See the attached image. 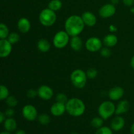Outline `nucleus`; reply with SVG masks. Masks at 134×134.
Instances as JSON below:
<instances>
[{"mask_svg": "<svg viewBox=\"0 0 134 134\" xmlns=\"http://www.w3.org/2000/svg\"><path fill=\"white\" fill-rule=\"evenodd\" d=\"M130 133L131 134H134V122L132 124L130 127Z\"/></svg>", "mask_w": 134, "mask_h": 134, "instance_id": "obj_40", "label": "nucleus"}, {"mask_svg": "<svg viewBox=\"0 0 134 134\" xmlns=\"http://www.w3.org/2000/svg\"><path fill=\"white\" fill-rule=\"evenodd\" d=\"M69 44L70 47L73 51H79L82 49V46H83V42L82 39L79 35L77 36L71 37L69 41Z\"/></svg>", "mask_w": 134, "mask_h": 134, "instance_id": "obj_17", "label": "nucleus"}, {"mask_svg": "<svg viewBox=\"0 0 134 134\" xmlns=\"http://www.w3.org/2000/svg\"><path fill=\"white\" fill-rule=\"evenodd\" d=\"M71 134H79V133H77V132H73Z\"/></svg>", "mask_w": 134, "mask_h": 134, "instance_id": "obj_44", "label": "nucleus"}, {"mask_svg": "<svg viewBox=\"0 0 134 134\" xmlns=\"http://www.w3.org/2000/svg\"><path fill=\"white\" fill-rule=\"evenodd\" d=\"M103 42L97 37H91L85 42V47L90 52H96L100 51Z\"/></svg>", "mask_w": 134, "mask_h": 134, "instance_id": "obj_7", "label": "nucleus"}, {"mask_svg": "<svg viewBox=\"0 0 134 134\" xmlns=\"http://www.w3.org/2000/svg\"><path fill=\"white\" fill-rule=\"evenodd\" d=\"M37 48L40 52H47L51 49V44L45 39H40L37 42Z\"/></svg>", "mask_w": 134, "mask_h": 134, "instance_id": "obj_21", "label": "nucleus"}, {"mask_svg": "<svg viewBox=\"0 0 134 134\" xmlns=\"http://www.w3.org/2000/svg\"><path fill=\"white\" fill-rule=\"evenodd\" d=\"M68 100V97L64 93H58L56 96V101L58 102H60V103L65 104Z\"/></svg>", "mask_w": 134, "mask_h": 134, "instance_id": "obj_31", "label": "nucleus"}, {"mask_svg": "<svg viewBox=\"0 0 134 134\" xmlns=\"http://www.w3.org/2000/svg\"><path fill=\"white\" fill-rule=\"evenodd\" d=\"M5 117H6V116H5V113H3L1 111H0V124L4 122L5 120L6 119V118Z\"/></svg>", "mask_w": 134, "mask_h": 134, "instance_id": "obj_36", "label": "nucleus"}, {"mask_svg": "<svg viewBox=\"0 0 134 134\" xmlns=\"http://www.w3.org/2000/svg\"><path fill=\"white\" fill-rule=\"evenodd\" d=\"M66 111L69 115L74 117H78L85 113L86 106L83 101L77 98H73L68 99L65 103Z\"/></svg>", "mask_w": 134, "mask_h": 134, "instance_id": "obj_2", "label": "nucleus"}, {"mask_svg": "<svg viewBox=\"0 0 134 134\" xmlns=\"http://www.w3.org/2000/svg\"><path fill=\"white\" fill-rule=\"evenodd\" d=\"M5 102H6L7 105L9 107H12V108L16 107L18 105V100L14 96H9V97L5 99Z\"/></svg>", "mask_w": 134, "mask_h": 134, "instance_id": "obj_28", "label": "nucleus"}, {"mask_svg": "<svg viewBox=\"0 0 134 134\" xmlns=\"http://www.w3.org/2000/svg\"><path fill=\"white\" fill-rule=\"evenodd\" d=\"M57 20L56 12L53 11L49 8L43 9L39 13V20L40 23L45 27L53 26Z\"/></svg>", "mask_w": 134, "mask_h": 134, "instance_id": "obj_4", "label": "nucleus"}, {"mask_svg": "<svg viewBox=\"0 0 134 134\" xmlns=\"http://www.w3.org/2000/svg\"><path fill=\"white\" fill-rule=\"evenodd\" d=\"M36 96H37V91L34 90V89H30L27 92V96L30 99H34Z\"/></svg>", "mask_w": 134, "mask_h": 134, "instance_id": "obj_33", "label": "nucleus"}, {"mask_svg": "<svg viewBox=\"0 0 134 134\" xmlns=\"http://www.w3.org/2000/svg\"><path fill=\"white\" fill-rule=\"evenodd\" d=\"M86 73L88 79H95L98 76V71L95 68H90V69L86 71Z\"/></svg>", "mask_w": 134, "mask_h": 134, "instance_id": "obj_30", "label": "nucleus"}, {"mask_svg": "<svg viewBox=\"0 0 134 134\" xmlns=\"http://www.w3.org/2000/svg\"><path fill=\"white\" fill-rule=\"evenodd\" d=\"M85 24L81 16L78 15H71L68 17L65 22V31L70 37L77 36L80 35L85 28Z\"/></svg>", "mask_w": 134, "mask_h": 134, "instance_id": "obj_1", "label": "nucleus"}, {"mask_svg": "<svg viewBox=\"0 0 134 134\" xmlns=\"http://www.w3.org/2000/svg\"><path fill=\"white\" fill-rule=\"evenodd\" d=\"M12 49V44L7 39H0V58H5L8 57L11 53Z\"/></svg>", "mask_w": 134, "mask_h": 134, "instance_id": "obj_10", "label": "nucleus"}, {"mask_svg": "<svg viewBox=\"0 0 134 134\" xmlns=\"http://www.w3.org/2000/svg\"><path fill=\"white\" fill-rule=\"evenodd\" d=\"M116 13V7L112 3H107L103 5L99 10V14L103 18H110Z\"/></svg>", "mask_w": 134, "mask_h": 134, "instance_id": "obj_9", "label": "nucleus"}, {"mask_svg": "<svg viewBox=\"0 0 134 134\" xmlns=\"http://www.w3.org/2000/svg\"><path fill=\"white\" fill-rule=\"evenodd\" d=\"M3 126L5 130L10 133L15 132L17 128L16 121L13 117L7 118L5 119L3 122Z\"/></svg>", "mask_w": 134, "mask_h": 134, "instance_id": "obj_19", "label": "nucleus"}, {"mask_svg": "<svg viewBox=\"0 0 134 134\" xmlns=\"http://www.w3.org/2000/svg\"><path fill=\"white\" fill-rule=\"evenodd\" d=\"M22 116L28 121H34L38 117V112L35 107L32 105H26L22 110Z\"/></svg>", "mask_w": 134, "mask_h": 134, "instance_id": "obj_8", "label": "nucleus"}, {"mask_svg": "<svg viewBox=\"0 0 134 134\" xmlns=\"http://www.w3.org/2000/svg\"><path fill=\"white\" fill-rule=\"evenodd\" d=\"M37 91L38 96L43 100H50L54 95L52 89L47 85H42Z\"/></svg>", "mask_w": 134, "mask_h": 134, "instance_id": "obj_11", "label": "nucleus"}, {"mask_svg": "<svg viewBox=\"0 0 134 134\" xmlns=\"http://www.w3.org/2000/svg\"><path fill=\"white\" fill-rule=\"evenodd\" d=\"M130 103L127 100H122L118 103L115 110V114L116 115H120L122 114L126 113L130 109Z\"/></svg>", "mask_w": 134, "mask_h": 134, "instance_id": "obj_18", "label": "nucleus"}, {"mask_svg": "<svg viewBox=\"0 0 134 134\" xmlns=\"http://www.w3.org/2000/svg\"><path fill=\"white\" fill-rule=\"evenodd\" d=\"M117 43L118 38L115 34H108L103 38V44L109 48L115 47L117 44Z\"/></svg>", "mask_w": 134, "mask_h": 134, "instance_id": "obj_20", "label": "nucleus"}, {"mask_svg": "<svg viewBox=\"0 0 134 134\" xmlns=\"http://www.w3.org/2000/svg\"><path fill=\"white\" fill-rule=\"evenodd\" d=\"M8 41L11 43L12 44H15V43H18L20 40V35L18 33L16 32H12L10 33L8 36V37L7 38Z\"/></svg>", "mask_w": 134, "mask_h": 134, "instance_id": "obj_27", "label": "nucleus"}, {"mask_svg": "<svg viewBox=\"0 0 134 134\" xmlns=\"http://www.w3.org/2000/svg\"><path fill=\"white\" fill-rule=\"evenodd\" d=\"M38 122L42 125H47L51 122V118L47 114H41L37 117Z\"/></svg>", "mask_w": 134, "mask_h": 134, "instance_id": "obj_26", "label": "nucleus"}, {"mask_svg": "<svg viewBox=\"0 0 134 134\" xmlns=\"http://www.w3.org/2000/svg\"><path fill=\"white\" fill-rule=\"evenodd\" d=\"M122 2L126 6L131 7L134 3V0H122Z\"/></svg>", "mask_w": 134, "mask_h": 134, "instance_id": "obj_35", "label": "nucleus"}, {"mask_svg": "<svg viewBox=\"0 0 134 134\" xmlns=\"http://www.w3.org/2000/svg\"><path fill=\"white\" fill-rule=\"evenodd\" d=\"M17 27L21 33L26 34L31 29V22L27 18L23 17L18 20L17 22Z\"/></svg>", "mask_w": 134, "mask_h": 134, "instance_id": "obj_16", "label": "nucleus"}, {"mask_svg": "<svg viewBox=\"0 0 134 134\" xmlns=\"http://www.w3.org/2000/svg\"><path fill=\"white\" fill-rule=\"evenodd\" d=\"M85 26L88 27H93L97 22V18L95 14L90 11H86L81 16Z\"/></svg>", "mask_w": 134, "mask_h": 134, "instance_id": "obj_13", "label": "nucleus"}, {"mask_svg": "<svg viewBox=\"0 0 134 134\" xmlns=\"http://www.w3.org/2000/svg\"><path fill=\"white\" fill-rule=\"evenodd\" d=\"M103 122H104V120L101 116H96V117H94L92 119L91 125L94 128L98 129V128L103 126Z\"/></svg>", "mask_w": 134, "mask_h": 134, "instance_id": "obj_24", "label": "nucleus"}, {"mask_svg": "<svg viewBox=\"0 0 134 134\" xmlns=\"http://www.w3.org/2000/svg\"><path fill=\"white\" fill-rule=\"evenodd\" d=\"M0 134H11V133L5 130V131H3V132H0Z\"/></svg>", "mask_w": 134, "mask_h": 134, "instance_id": "obj_42", "label": "nucleus"}, {"mask_svg": "<svg viewBox=\"0 0 134 134\" xmlns=\"http://www.w3.org/2000/svg\"><path fill=\"white\" fill-rule=\"evenodd\" d=\"M62 7V2L61 0H51L48 5V8L56 12L60 10Z\"/></svg>", "mask_w": 134, "mask_h": 134, "instance_id": "obj_22", "label": "nucleus"}, {"mask_svg": "<svg viewBox=\"0 0 134 134\" xmlns=\"http://www.w3.org/2000/svg\"><path fill=\"white\" fill-rule=\"evenodd\" d=\"M124 94V90L120 86H115L109 90L108 96L112 101H118L121 99Z\"/></svg>", "mask_w": 134, "mask_h": 134, "instance_id": "obj_12", "label": "nucleus"}, {"mask_svg": "<svg viewBox=\"0 0 134 134\" xmlns=\"http://www.w3.org/2000/svg\"><path fill=\"white\" fill-rule=\"evenodd\" d=\"M130 65L132 68V69H134V55L132 56V58H131L130 60Z\"/></svg>", "mask_w": 134, "mask_h": 134, "instance_id": "obj_39", "label": "nucleus"}, {"mask_svg": "<svg viewBox=\"0 0 134 134\" xmlns=\"http://www.w3.org/2000/svg\"><path fill=\"white\" fill-rule=\"evenodd\" d=\"M111 3L114 5H116V4H118L119 3V0H111Z\"/></svg>", "mask_w": 134, "mask_h": 134, "instance_id": "obj_41", "label": "nucleus"}, {"mask_svg": "<svg viewBox=\"0 0 134 134\" xmlns=\"http://www.w3.org/2000/svg\"><path fill=\"white\" fill-rule=\"evenodd\" d=\"M116 106L111 101H105L98 107V113L99 116L104 120H107L115 113Z\"/></svg>", "mask_w": 134, "mask_h": 134, "instance_id": "obj_5", "label": "nucleus"}, {"mask_svg": "<svg viewBox=\"0 0 134 134\" xmlns=\"http://www.w3.org/2000/svg\"><path fill=\"white\" fill-rule=\"evenodd\" d=\"M69 35L65 31H59L54 35L53 37V45L54 46L55 48H58V49H62L64 48L68 45V43H69Z\"/></svg>", "mask_w": 134, "mask_h": 134, "instance_id": "obj_6", "label": "nucleus"}, {"mask_svg": "<svg viewBox=\"0 0 134 134\" xmlns=\"http://www.w3.org/2000/svg\"><path fill=\"white\" fill-rule=\"evenodd\" d=\"M9 96V90L6 86L0 85V101L5 100Z\"/></svg>", "mask_w": 134, "mask_h": 134, "instance_id": "obj_25", "label": "nucleus"}, {"mask_svg": "<svg viewBox=\"0 0 134 134\" xmlns=\"http://www.w3.org/2000/svg\"><path fill=\"white\" fill-rule=\"evenodd\" d=\"M95 134H113L112 132V129L108 126H102L101 128L97 130Z\"/></svg>", "mask_w": 134, "mask_h": 134, "instance_id": "obj_29", "label": "nucleus"}, {"mask_svg": "<svg viewBox=\"0 0 134 134\" xmlns=\"http://www.w3.org/2000/svg\"><path fill=\"white\" fill-rule=\"evenodd\" d=\"M100 54L101 56H103L104 58H109L111 56V51L109 49V47H104V48H102L100 50Z\"/></svg>", "mask_w": 134, "mask_h": 134, "instance_id": "obj_32", "label": "nucleus"}, {"mask_svg": "<svg viewBox=\"0 0 134 134\" xmlns=\"http://www.w3.org/2000/svg\"><path fill=\"white\" fill-rule=\"evenodd\" d=\"M125 126V120L124 118L118 115L117 116L114 118L111 122V128L112 130L115 132H119L123 129Z\"/></svg>", "mask_w": 134, "mask_h": 134, "instance_id": "obj_15", "label": "nucleus"}, {"mask_svg": "<svg viewBox=\"0 0 134 134\" xmlns=\"http://www.w3.org/2000/svg\"><path fill=\"white\" fill-rule=\"evenodd\" d=\"M51 114L54 116H60L64 115L66 111V107L65 104L60 103V102H56L52 105L51 107Z\"/></svg>", "mask_w": 134, "mask_h": 134, "instance_id": "obj_14", "label": "nucleus"}, {"mask_svg": "<svg viewBox=\"0 0 134 134\" xmlns=\"http://www.w3.org/2000/svg\"><path fill=\"white\" fill-rule=\"evenodd\" d=\"M14 134H26V133L23 130H18L15 131Z\"/></svg>", "mask_w": 134, "mask_h": 134, "instance_id": "obj_38", "label": "nucleus"}, {"mask_svg": "<svg viewBox=\"0 0 134 134\" xmlns=\"http://www.w3.org/2000/svg\"><path fill=\"white\" fill-rule=\"evenodd\" d=\"M109 31L111 32H116L117 31V27H116V26L113 24L110 25V26L109 27Z\"/></svg>", "mask_w": 134, "mask_h": 134, "instance_id": "obj_37", "label": "nucleus"}, {"mask_svg": "<svg viewBox=\"0 0 134 134\" xmlns=\"http://www.w3.org/2000/svg\"><path fill=\"white\" fill-rule=\"evenodd\" d=\"M87 79L86 72L81 69H75L71 73V82L75 87L78 89L83 88L86 86Z\"/></svg>", "mask_w": 134, "mask_h": 134, "instance_id": "obj_3", "label": "nucleus"}, {"mask_svg": "<svg viewBox=\"0 0 134 134\" xmlns=\"http://www.w3.org/2000/svg\"><path fill=\"white\" fill-rule=\"evenodd\" d=\"M5 116H7V118H10V117H13L14 115V111L12 107H9V109L5 111Z\"/></svg>", "mask_w": 134, "mask_h": 134, "instance_id": "obj_34", "label": "nucleus"}, {"mask_svg": "<svg viewBox=\"0 0 134 134\" xmlns=\"http://www.w3.org/2000/svg\"><path fill=\"white\" fill-rule=\"evenodd\" d=\"M9 35V30L8 26L4 23H0V39H5Z\"/></svg>", "mask_w": 134, "mask_h": 134, "instance_id": "obj_23", "label": "nucleus"}, {"mask_svg": "<svg viewBox=\"0 0 134 134\" xmlns=\"http://www.w3.org/2000/svg\"><path fill=\"white\" fill-rule=\"evenodd\" d=\"M130 11L132 12V13H134V7H132V9H131V10H130Z\"/></svg>", "mask_w": 134, "mask_h": 134, "instance_id": "obj_43", "label": "nucleus"}]
</instances>
